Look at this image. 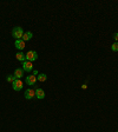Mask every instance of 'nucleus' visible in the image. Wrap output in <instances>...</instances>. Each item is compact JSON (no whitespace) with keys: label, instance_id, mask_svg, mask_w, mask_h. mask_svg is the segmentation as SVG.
Returning <instances> with one entry per match:
<instances>
[{"label":"nucleus","instance_id":"f8f14e48","mask_svg":"<svg viewBox=\"0 0 118 132\" xmlns=\"http://www.w3.org/2000/svg\"><path fill=\"white\" fill-rule=\"evenodd\" d=\"M37 79L39 80V81H46V79H47V76H46L45 73H40V74H38Z\"/></svg>","mask_w":118,"mask_h":132},{"label":"nucleus","instance_id":"f257e3e1","mask_svg":"<svg viewBox=\"0 0 118 132\" xmlns=\"http://www.w3.org/2000/svg\"><path fill=\"white\" fill-rule=\"evenodd\" d=\"M12 35H13L14 38H17V40L21 39L23 35H24V31H23V28H21V27H14L13 31H12Z\"/></svg>","mask_w":118,"mask_h":132},{"label":"nucleus","instance_id":"6e6552de","mask_svg":"<svg viewBox=\"0 0 118 132\" xmlns=\"http://www.w3.org/2000/svg\"><path fill=\"white\" fill-rule=\"evenodd\" d=\"M35 97L38 99H44L45 98V92H44V90H41V88H37L35 90Z\"/></svg>","mask_w":118,"mask_h":132},{"label":"nucleus","instance_id":"20e7f679","mask_svg":"<svg viewBox=\"0 0 118 132\" xmlns=\"http://www.w3.org/2000/svg\"><path fill=\"white\" fill-rule=\"evenodd\" d=\"M23 70L24 71H26V72H31L33 70V65H32V63L31 61H24L23 63Z\"/></svg>","mask_w":118,"mask_h":132},{"label":"nucleus","instance_id":"ddd939ff","mask_svg":"<svg viewBox=\"0 0 118 132\" xmlns=\"http://www.w3.org/2000/svg\"><path fill=\"white\" fill-rule=\"evenodd\" d=\"M6 79H7V81H8V83H13V81L17 79V78L14 77V74H13V76H12V74H10V76H7Z\"/></svg>","mask_w":118,"mask_h":132},{"label":"nucleus","instance_id":"f03ea898","mask_svg":"<svg viewBox=\"0 0 118 132\" xmlns=\"http://www.w3.org/2000/svg\"><path fill=\"white\" fill-rule=\"evenodd\" d=\"M38 59V53L35 52V51H28L26 54V60L27 61H34V60Z\"/></svg>","mask_w":118,"mask_h":132},{"label":"nucleus","instance_id":"423d86ee","mask_svg":"<svg viewBox=\"0 0 118 132\" xmlns=\"http://www.w3.org/2000/svg\"><path fill=\"white\" fill-rule=\"evenodd\" d=\"M37 81V77L34 74H31V76H27L26 77V83L27 85H34Z\"/></svg>","mask_w":118,"mask_h":132},{"label":"nucleus","instance_id":"2eb2a0df","mask_svg":"<svg viewBox=\"0 0 118 132\" xmlns=\"http://www.w3.org/2000/svg\"><path fill=\"white\" fill-rule=\"evenodd\" d=\"M113 38H115V40L117 41L118 40V33H115V34H113Z\"/></svg>","mask_w":118,"mask_h":132},{"label":"nucleus","instance_id":"1a4fd4ad","mask_svg":"<svg viewBox=\"0 0 118 132\" xmlns=\"http://www.w3.org/2000/svg\"><path fill=\"white\" fill-rule=\"evenodd\" d=\"M23 76H24V70H21V68H17V70L14 71V77H15L17 79H21Z\"/></svg>","mask_w":118,"mask_h":132},{"label":"nucleus","instance_id":"0eeeda50","mask_svg":"<svg viewBox=\"0 0 118 132\" xmlns=\"http://www.w3.org/2000/svg\"><path fill=\"white\" fill-rule=\"evenodd\" d=\"M14 45H15V47H17L18 50H24V48H25V41H24L23 39L15 40Z\"/></svg>","mask_w":118,"mask_h":132},{"label":"nucleus","instance_id":"7ed1b4c3","mask_svg":"<svg viewBox=\"0 0 118 132\" xmlns=\"http://www.w3.org/2000/svg\"><path fill=\"white\" fill-rule=\"evenodd\" d=\"M12 86H13V90L14 91H20L21 88H23V81H21V79H15L12 83Z\"/></svg>","mask_w":118,"mask_h":132},{"label":"nucleus","instance_id":"9d476101","mask_svg":"<svg viewBox=\"0 0 118 132\" xmlns=\"http://www.w3.org/2000/svg\"><path fill=\"white\" fill-rule=\"evenodd\" d=\"M15 57H17V59L19 60V61H23V63L26 61V55H25L23 52H18L17 54H15Z\"/></svg>","mask_w":118,"mask_h":132},{"label":"nucleus","instance_id":"dca6fc26","mask_svg":"<svg viewBox=\"0 0 118 132\" xmlns=\"http://www.w3.org/2000/svg\"><path fill=\"white\" fill-rule=\"evenodd\" d=\"M117 132H118V131H117Z\"/></svg>","mask_w":118,"mask_h":132},{"label":"nucleus","instance_id":"9b49d317","mask_svg":"<svg viewBox=\"0 0 118 132\" xmlns=\"http://www.w3.org/2000/svg\"><path fill=\"white\" fill-rule=\"evenodd\" d=\"M32 37H33L32 32H30V31H28V32H25V33H24V35H23V38H21V39L24 40V41H26V40H30L31 38H32Z\"/></svg>","mask_w":118,"mask_h":132},{"label":"nucleus","instance_id":"4468645a","mask_svg":"<svg viewBox=\"0 0 118 132\" xmlns=\"http://www.w3.org/2000/svg\"><path fill=\"white\" fill-rule=\"evenodd\" d=\"M111 50L113 51V52H117V51H118V41H116V43H115V44L112 45V46H111Z\"/></svg>","mask_w":118,"mask_h":132},{"label":"nucleus","instance_id":"39448f33","mask_svg":"<svg viewBox=\"0 0 118 132\" xmlns=\"http://www.w3.org/2000/svg\"><path fill=\"white\" fill-rule=\"evenodd\" d=\"M35 97V90H32V88H28L25 91V98L26 99H32Z\"/></svg>","mask_w":118,"mask_h":132}]
</instances>
